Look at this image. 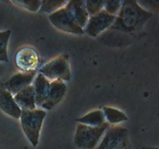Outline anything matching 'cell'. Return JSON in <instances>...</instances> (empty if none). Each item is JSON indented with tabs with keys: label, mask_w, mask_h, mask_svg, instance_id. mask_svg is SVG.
<instances>
[{
	"label": "cell",
	"mask_w": 159,
	"mask_h": 149,
	"mask_svg": "<svg viewBox=\"0 0 159 149\" xmlns=\"http://www.w3.org/2000/svg\"><path fill=\"white\" fill-rule=\"evenodd\" d=\"M152 16L153 12L141 7L138 1L125 0L110 29L124 33L136 32L142 29Z\"/></svg>",
	"instance_id": "obj_1"
},
{
	"label": "cell",
	"mask_w": 159,
	"mask_h": 149,
	"mask_svg": "<svg viewBox=\"0 0 159 149\" xmlns=\"http://www.w3.org/2000/svg\"><path fill=\"white\" fill-rule=\"evenodd\" d=\"M46 115L47 112L42 109L22 110L20 117L22 130L34 147L38 145L40 131Z\"/></svg>",
	"instance_id": "obj_2"
},
{
	"label": "cell",
	"mask_w": 159,
	"mask_h": 149,
	"mask_svg": "<svg viewBox=\"0 0 159 149\" xmlns=\"http://www.w3.org/2000/svg\"><path fill=\"white\" fill-rule=\"evenodd\" d=\"M38 73L51 82L56 80L68 82L71 77L69 56L68 54H64L54 57L40 67Z\"/></svg>",
	"instance_id": "obj_3"
},
{
	"label": "cell",
	"mask_w": 159,
	"mask_h": 149,
	"mask_svg": "<svg viewBox=\"0 0 159 149\" xmlns=\"http://www.w3.org/2000/svg\"><path fill=\"white\" fill-rule=\"evenodd\" d=\"M108 124L98 127L78 124L74 137V142L79 149H95L102 139Z\"/></svg>",
	"instance_id": "obj_4"
},
{
	"label": "cell",
	"mask_w": 159,
	"mask_h": 149,
	"mask_svg": "<svg viewBox=\"0 0 159 149\" xmlns=\"http://www.w3.org/2000/svg\"><path fill=\"white\" fill-rule=\"evenodd\" d=\"M96 149H131L128 130L120 125L109 126Z\"/></svg>",
	"instance_id": "obj_5"
},
{
	"label": "cell",
	"mask_w": 159,
	"mask_h": 149,
	"mask_svg": "<svg viewBox=\"0 0 159 149\" xmlns=\"http://www.w3.org/2000/svg\"><path fill=\"white\" fill-rule=\"evenodd\" d=\"M51 24L58 30L67 34L83 35L84 29L76 23L70 12L65 7L58 9L48 16Z\"/></svg>",
	"instance_id": "obj_6"
},
{
	"label": "cell",
	"mask_w": 159,
	"mask_h": 149,
	"mask_svg": "<svg viewBox=\"0 0 159 149\" xmlns=\"http://www.w3.org/2000/svg\"><path fill=\"white\" fill-rule=\"evenodd\" d=\"M116 20V16L102 10L89 18L86 26L84 28L85 34L96 37L110 29Z\"/></svg>",
	"instance_id": "obj_7"
},
{
	"label": "cell",
	"mask_w": 159,
	"mask_h": 149,
	"mask_svg": "<svg viewBox=\"0 0 159 149\" xmlns=\"http://www.w3.org/2000/svg\"><path fill=\"white\" fill-rule=\"evenodd\" d=\"M15 63L22 72L37 71L40 65V56L34 48L23 47L16 54Z\"/></svg>",
	"instance_id": "obj_8"
},
{
	"label": "cell",
	"mask_w": 159,
	"mask_h": 149,
	"mask_svg": "<svg viewBox=\"0 0 159 149\" xmlns=\"http://www.w3.org/2000/svg\"><path fill=\"white\" fill-rule=\"evenodd\" d=\"M37 75V71L33 72H17L11 75L0 83V88L9 92L14 96L17 93L32 85L34 78Z\"/></svg>",
	"instance_id": "obj_9"
},
{
	"label": "cell",
	"mask_w": 159,
	"mask_h": 149,
	"mask_svg": "<svg viewBox=\"0 0 159 149\" xmlns=\"http://www.w3.org/2000/svg\"><path fill=\"white\" fill-rule=\"evenodd\" d=\"M67 92L66 83L62 81L56 80L51 82L49 90L41 108L43 110H51L59 103L65 97Z\"/></svg>",
	"instance_id": "obj_10"
},
{
	"label": "cell",
	"mask_w": 159,
	"mask_h": 149,
	"mask_svg": "<svg viewBox=\"0 0 159 149\" xmlns=\"http://www.w3.org/2000/svg\"><path fill=\"white\" fill-rule=\"evenodd\" d=\"M78 25L84 29L89 16L87 12L84 0H70L65 6Z\"/></svg>",
	"instance_id": "obj_11"
},
{
	"label": "cell",
	"mask_w": 159,
	"mask_h": 149,
	"mask_svg": "<svg viewBox=\"0 0 159 149\" xmlns=\"http://www.w3.org/2000/svg\"><path fill=\"white\" fill-rule=\"evenodd\" d=\"M0 110L9 116L20 120L22 110L14 99L13 95L0 88Z\"/></svg>",
	"instance_id": "obj_12"
},
{
	"label": "cell",
	"mask_w": 159,
	"mask_h": 149,
	"mask_svg": "<svg viewBox=\"0 0 159 149\" xmlns=\"http://www.w3.org/2000/svg\"><path fill=\"white\" fill-rule=\"evenodd\" d=\"M14 99L21 110H33L37 109L35 93L32 85L20 90L13 96Z\"/></svg>",
	"instance_id": "obj_13"
},
{
	"label": "cell",
	"mask_w": 159,
	"mask_h": 149,
	"mask_svg": "<svg viewBox=\"0 0 159 149\" xmlns=\"http://www.w3.org/2000/svg\"><path fill=\"white\" fill-rule=\"evenodd\" d=\"M50 84L51 81L48 80L40 73L37 74L36 77L34 78L32 85L35 93V101L37 106L41 107L42 104L44 102L49 90Z\"/></svg>",
	"instance_id": "obj_14"
},
{
	"label": "cell",
	"mask_w": 159,
	"mask_h": 149,
	"mask_svg": "<svg viewBox=\"0 0 159 149\" xmlns=\"http://www.w3.org/2000/svg\"><path fill=\"white\" fill-rule=\"evenodd\" d=\"M104 118L107 124L110 126H115L120 123L124 122L128 120V117L124 112L111 106H103L102 109Z\"/></svg>",
	"instance_id": "obj_15"
},
{
	"label": "cell",
	"mask_w": 159,
	"mask_h": 149,
	"mask_svg": "<svg viewBox=\"0 0 159 149\" xmlns=\"http://www.w3.org/2000/svg\"><path fill=\"white\" fill-rule=\"evenodd\" d=\"M79 124L89 127H98L107 124L102 110H95L76 120Z\"/></svg>",
	"instance_id": "obj_16"
},
{
	"label": "cell",
	"mask_w": 159,
	"mask_h": 149,
	"mask_svg": "<svg viewBox=\"0 0 159 149\" xmlns=\"http://www.w3.org/2000/svg\"><path fill=\"white\" fill-rule=\"evenodd\" d=\"M67 2H68V1H65V0H45V1H41V6L39 9V12L51 15L53 12L65 7Z\"/></svg>",
	"instance_id": "obj_17"
},
{
	"label": "cell",
	"mask_w": 159,
	"mask_h": 149,
	"mask_svg": "<svg viewBox=\"0 0 159 149\" xmlns=\"http://www.w3.org/2000/svg\"><path fill=\"white\" fill-rule=\"evenodd\" d=\"M11 36V30L0 31V62H8V44Z\"/></svg>",
	"instance_id": "obj_18"
},
{
	"label": "cell",
	"mask_w": 159,
	"mask_h": 149,
	"mask_svg": "<svg viewBox=\"0 0 159 149\" xmlns=\"http://www.w3.org/2000/svg\"><path fill=\"white\" fill-rule=\"evenodd\" d=\"M11 2L33 12H38L41 6V1L40 0H14L11 1Z\"/></svg>",
	"instance_id": "obj_19"
},
{
	"label": "cell",
	"mask_w": 159,
	"mask_h": 149,
	"mask_svg": "<svg viewBox=\"0 0 159 149\" xmlns=\"http://www.w3.org/2000/svg\"><path fill=\"white\" fill-rule=\"evenodd\" d=\"M104 2L105 1H98V0H87V1H85V9H86L89 17L98 13L100 11L103 10Z\"/></svg>",
	"instance_id": "obj_20"
},
{
	"label": "cell",
	"mask_w": 159,
	"mask_h": 149,
	"mask_svg": "<svg viewBox=\"0 0 159 149\" xmlns=\"http://www.w3.org/2000/svg\"><path fill=\"white\" fill-rule=\"evenodd\" d=\"M122 2L120 0L116 1H105L104 2L103 10L107 13L116 16L122 6Z\"/></svg>",
	"instance_id": "obj_21"
},
{
	"label": "cell",
	"mask_w": 159,
	"mask_h": 149,
	"mask_svg": "<svg viewBox=\"0 0 159 149\" xmlns=\"http://www.w3.org/2000/svg\"><path fill=\"white\" fill-rule=\"evenodd\" d=\"M143 149H158V147H144Z\"/></svg>",
	"instance_id": "obj_22"
}]
</instances>
